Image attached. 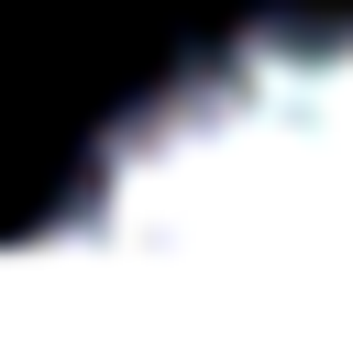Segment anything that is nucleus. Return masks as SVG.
Here are the masks:
<instances>
[{
    "instance_id": "f257e3e1",
    "label": "nucleus",
    "mask_w": 353,
    "mask_h": 342,
    "mask_svg": "<svg viewBox=\"0 0 353 342\" xmlns=\"http://www.w3.org/2000/svg\"><path fill=\"white\" fill-rule=\"evenodd\" d=\"M110 254H353V22H276L165 77L77 177Z\"/></svg>"
}]
</instances>
